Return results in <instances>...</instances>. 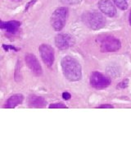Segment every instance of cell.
<instances>
[{
    "label": "cell",
    "instance_id": "obj_1",
    "mask_svg": "<svg viewBox=\"0 0 131 148\" xmlns=\"http://www.w3.org/2000/svg\"><path fill=\"white\" fill-rule=\"evenodd\" d=\"M61 66L65 77L71 82H78L82 77L81 65L77 59L65 56L61 61Z\"/></svg>",
    "mask_w": 131,
    "mask_h": 148
},
{
    "label": "cell",
    "instance_id": "obj_2",
    "mask_svg": "<svg viewBox=\"0 0 131 148\" xmlns=\"http://www.w3.org/2000/svg\"><path fill=\"white\" fill-rule=\"evenodd\" d=\"M84 24L92 30H100L106 25V19L100 12H87L81 16Z\"/></svg>",
    "mask_w": 131,
    "mask_h": 148
},
{
    "label": "cell",
    "instance_id": "obj_3",
    "mask_svg": "<svg viewBox=\"0 0 131 148\" xmlns=\"http://www.w3.org/2000/svg\"><path fill=\"white\" fill-rule=\"evenodd\" d=\"M98 42L102 52H115L121 47V41L112 36H102L98 37Z\"/></svg>",
    "mask_w": 131,
    "mask_h": 148
},
{
    "label": "cell",
    "instance_id": "obj_4",
    "mask_svg": "<svg viewBox=\"0 0 131 148\" xmlns=\"http://www.w3.org/2000/svg\"><path fill=\"white\" fill-rule=\"evenodd\" d=\"M67 15H68V9L65 7L58 8L52 12L50 22L52 28L56 32H60L64 28L66 25Z\"/></svg>",
    "mask_w": 131,
    "mask_h": 148
},
{
    "label": "cell",
    "instance_id": "obj_5",
    "mask_svg": "<svg viewBox=\"0 0 131 148\" xmlns=\"http://www.w3.org/2000/svg\"><path fill=\"white\" fill-rule=\"evenodd\" d=\"M90 85L96 89H105L111 84V79L98 72H93L90 75Z\"/></svg>",
    "mask_w": 131,
    "mask_h": 148
},
{
    "label": "cell",
    "instance_id": "obj_6",
    "mask_svg": "<svg viewBox=\"0 0 131 148\" xmlns=\"http://www.w3.org/2000/svg\"><path fill=\"white\" fill-rule=\"evenodd\" d=\"M39 51L40 57L42 58L43 62L46 64L48 67H52L53 62H54V49L53 48L47 45V44H42L39 47Z\"/></svg>",
    "mask_w": 131,
    "mask_h": 148
},
{
    "label": "cell",
    "instance_id": "obj_7",
    "mask_svg": "<svg viewBox=\"0 0 131 148\" xmlns=\"http://www.w3.org/2000/svg\"><path fill=\"white\" fill-rule=\"evenodd\" d=\"M55 45L61 50L67 49L75 45V39L69 34H58L55 37Z\"/></svg>",
    "mask_w": 131,
    "mask_h": 148
},
{
    "label": "cell",
    "instance_id": "obj_8",
    "mask_svg": "<svg viewBox=\"0 0 131 148\" xmlns=\"http://www.w3.org/2000/svg\"><path fill=\"white\" fill-rule=\"evenodd\" d=\"M25 61L27 67L31 69V71L35 76L39 77L42 75V67L35 55H34L33 53H26L25 56Z\"/></svg>",
    "mask_w": 131,
    "mask_h": 148
},
{
    "label": "cell",
    "instance_id": "obj_9",
    "mask_svg": "<svg viewBox=\"0 0 131 148\" xmlns=\"http://www.w3.org/2000/svg\"><path fill=\"white\" fill-rule=\"evenodd\" d=\"M98 6L99 10L107 16L113 17L117 13L115 5L110 0H100L98 3Z\"/></svg>",
    "mask_w": 131,
    "mask_h": 148
},
{
    "label": "cell",
    "instance_id": "obj_10",
    "mask_svg": "<svg viewBox=\"0 0 131 148\" xmlns=\"http://www.w3.org/2000/svg\"><path fill=\"white\" fill-rule=\"evenodd\" d=\"M21 27V22L18 21H3L0 20V29L5 30L10 34H15Z\"/></svg>",
    "mask_w": 131,
    "mask_h": 148
},
{
    "label": "cell",
    "instance_id": "obj_11",
    "mask_svg": "<svg viewBox=\"0 0 131 148\" xmlns=\"http://www.w3.org/2000/svg\"><path fill=\"white\" fill-rule=\"evenodd\" d=\"M28 106L31 108H44L47 106V101L41 96H38L35 95H29L27 99Z\"/></svg>",
    "mask_w": 131,
    "mask_h": 148
},
{
    "label": "cell",
    "instance_id": "obj_12",
    "mask_svg": "<svg viewBox=\"0 0 131 148\" xmlns=\"http://www.w3.org/2000/svg\"><path fill=\"white\" fill-rule=\"evenodd\" d=\"M24 96L21 94H14L10 96L7 101H6L5 106H3L6 109H14L16 106L21 105L23 101Z\"/></svg>",
    "mask_w": 131,
    "mask_h": 148
},
{
    "label": "cell",
    "instance_id": "obj_13",
    "mask_svg": "<svg viewBox=\"0 0 131 148\" xmlns=\"http://www.w3.org/2000/svg\"><path fill=\"white\" fill-rule=\"evenodd\" d=\"M21 60L18 59L16 64V68H15V73H14V78L16 82H20L22 77V74H21Z\"/></svg>",
    "mask_w": 131,
    "mask_h": 148
},
{
    "label": "cell",
    "instance_id": "obj_14",
    "mask_svg": "<svg viewBox=\"0 0 131 148\" xmlns=\"http://www.w3.org/2000/svg\"><path fill=\"white\" fill-rule=\"evenodd\" d=\"M113 2L121 10H126L128 8V0H113Z\"/></svg>",
    "mask_w": 131,
    "mask_h": 148
},
{
    "label": "cell",
    "instance_id": "obj_15",
    "mask_svg": "<svg viewBox=\"0 0 131 148\" xmlns=\"http://www.w3.org/2000/svg\"><path fill=\"white\" fill-rule=\"evenodd\" d=\"M84 0H60V2L66 5H76L82 3Z\"/></svg>",
    "mask_w": 131,
    "mask_h": 148
},
{
    "label": "cell",
    "instance_id": "obj_16",
    "mask_svg": "<svg viewBox=\"0 0 131 148\" xmlns=\"http://www.w3.org/2000/svg\"><path fill=\"white\" fill-rule=\"evenodd\" d=\"M2 47H3V49L5 50L6 52H8L9 49H10V50H13V51H15V52H17V51L20 49L15 47V46H13V45H4V44H3V45H2Z\"/></svg>",
    "mask_w": 131,
    "mask_h": 148
},
{
    "label": "cell",
    "instance_id": "obj_17",
    "mask_svg": "<svg viewBox=\"0 0 131 148\" xmlns=\"http://www.w3.org/2000/svg\"><path fill=\"white\" fill-rule=\"evenodd\" d=\"M50 109H67V106H65L63 103H54L49 106Z\"/></svg>",
    "mask_w": 131,
    "mask_h": 148
},
{
    "label": "cell",
    "instance_id": "obj_18",
    "mask_svg": "<svg viewBox=\"0 0 131 148\" xmlns=\"http://www.w3.org/2000/svg\"><path fill=\"white\" fill-rule=\"evenodd\" d=\"M128 84H129V80L126 79L124 80V81H122L121 82H120L118 86H117V88H122V89H124V88H126L127 86H128Z\"/></svg>",
    "mask_w": 131,
    "mask_h": 148
},
{
    "label": "cell",
    "instance_id": "obj_19",
    "mask_svg": "<svg viewBox=\"0 0 131 148\" xmlns=\"http://www.w3.org/2000/svg\"><path fill=\"white\" fill-rule=\"evenodd\" d=\"M97 108H99V109H113L114 106H111V105H101V106H98Z\"/></svg>",
    "mask_w": 131,
    "mask_h": 148
},
{
    "label": "cell",
    "instance_id": "obj_20",
    "mask_svg": "<svg viewBox=\"0 0 131 148\" xmlns=\"http://www.w3.org/2000/svg\"><path fill=\"white\" fill-rule=\"evenodd\" d=\"M62 97H63V99H64V100L67 101V100H70V99H71V94H70L69 92H63V93H62Z\"/></svg>",
    "mask_w": 131,
    "mask_h": 148
},
{
    "label": "cell",
    "instance_id": "obj_21",
    "mask_svg": "<svg viewBox=\"0 0 131 148\" xmlns=\"http://www.w3.org/2000/svg\"><path fill=\"white\" fill-rule=\"evenodd\" d=\"M36 1H37V0H31V2H29V3H28L26 4V9H25V11L26 12V11L28 10V9H29V8H30V7H31V6L33 5V4H34V3H35Z\"/></svg>",
    "mask_w": 131,
    "mask_h": 148
},
{
    "label": "cell",
    "instance_id": "obj_22",
    "mask_svg": "<svg viewBox=\"0 0 131 148\" xmlns=\"http://www.w3.org/2000/svg\"><path fill=\"white\" fill-rule=\"evenodd\" d=\"M129 18H130V19H129V20H130V24L131 26V11L130 12V17H129Z\"/></svg>",
    "mask_w": 131,
    "mask_h": 148
},
{
    "label": "cell",
    "instance_id": "obj_23",
    "mask_svg": "<svg viewBox=\"0 0 131 148\" xmlns=\"http://www.w3.org/2000/svg\"><path fill=\"white\" fill-rule=\"evenodd\" d=\"M12 1H15V2H20L21 0H12Z\"/></svg>",
    "mask_w": 131,
    "mask_h": 148
}]
</instances>
